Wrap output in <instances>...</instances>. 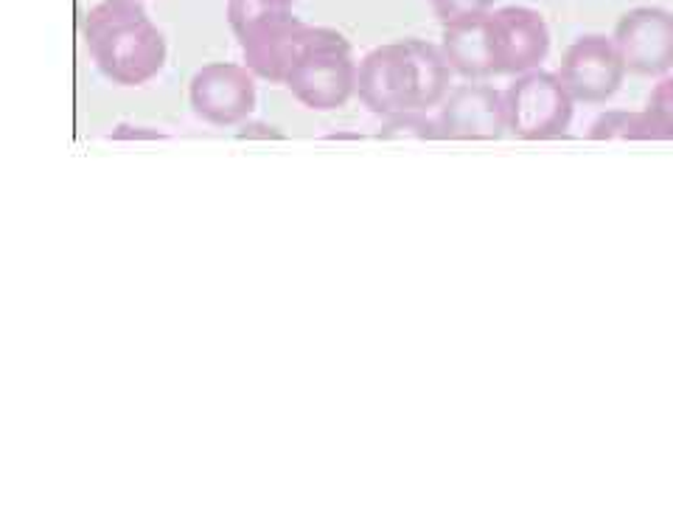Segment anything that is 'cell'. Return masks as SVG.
Segmentation results:
<instances>
[{"instance_id": "cell-1", "label": "cell", "mask_w": 673, "mask_h": 505, "mask_svg": "<svg viewBox=\"0 0 673 505\" xmlns=\"http://www.w3.org/2000/svg\"><path fill=\"white\" fill-rule=\"evenodd\" d=\"M452 65L443 48L418 37L384 42L359 60L357 96L374 115L409 113L441 107L452 90Z\"/></svg>"}, {"instance_id": "cell-2", "label": "cell", "mask_w": 673, "mask_h": 505, "mask_svg": "<svg viewBox=\"0 0 673 505\" xmlns=\"http://www.w3.org/2000/svg\"><path fill=\"white\" fill-rule=\"evenodd\" d=\"M82 37L107 82L140 87L163 71L169 46L140 0H101L82 21Z\"/></svg>"}, {"instance_id": "cell-3", "label": "cell", "mask_w": 673, "mask_h": 505, "mask_svg": "<svg viewBox=\"0 0 673 505\" xmlns=\"http://www.w3.org/2000/svg\"><path fill=\"white\" fill-rule=\"evenodd\" d=\"M357 71L354 48L345 40V34L315 26L311 40L290 67L284 87L306 110L331 113L348 104L351 96L357 94Z\"/></svg>"}, {"instance_id": "cell-4", "label": "cell", "mask_w": 673, "mask_h": 505, "mask_svg": "<svg viewBox=\"0 0 673 505\" xmlns=\"http://www.w3.org/2000/svg\"><path fill=\"white\" fill-rule=\"evenodd\" d=\"M509 101V130L519 140H555L570 133L575 119V99L550 71H528L514 76L505 90Z\"/></svg>"}, {"instance_id": "cell-5", "label": "cell", "mask_w": 673, "mask_h": 505, "mask_svg": "<svg viewBox=\"0 0 673 505\" xmlns=\"http://www.w3.org/2000/svg\"><path fill=\"white\" fill-rule=\"evenodd\" d=\"M491 74L519 76L541 67L550 53V28L530 7H502L486 14Z\"/></svg>"}, {"instance_id": "cell-6", "label": "cell", "mask_w": 673, "mask_h": 505, "mask_svg": "<svg viewBox=\"0 0 673 505\" xmlns=\"http://www.w3.org/2000/svg\"><path fill=\"white\" fill-rule=\"evenodd\" d=\"M256 74L236 62H208L188 82V104L211 126H242L256 110Z\"/></svg>"}, {"instance_id": "cell-7", "label": "cell", "mask_w": 673, "mask_h": 505, "mask_svg": "<svg viewBox=\"0 0 673 505\" xmlns=\"http://www.w3.org/2000/svg\"><path fill=\"white\" fill-rule=\"evenodd\" d=\"M626 62L607 34H584L561 57L559 76L575 101L607 104L626 79Z\"/></svg>"}, {"instance_id": "cell-8", "label": "cell", "mask_w": 673, "mask_h": 505, "mask_svg": "<svg viewBox=\"0 0 673 505\" xmlns=\"http://www.w3.org/2000/svg\"><path fill=\"white\" fill-rule=\"evenodd\" d=\"M446 140H500L509 130V101L489 79H463L438 107Z\"/></svg>"}, {"instance_id": "cell-9", "label": "cell", "mask_w": 673, "mask_h": 505, "mask_svg": "<svg viewBox=\"0 0 673 505\" xmlns=\"http://www.w3.org/2000/svg\"><path fill=\"white\" fill-rule=\"evenodd\" d=\"M626 71L660 79L673 67V12L662 7H637L617 21L612 34Z\"/></svg>"}, {"instance_id": "cell-10", "label": "cell", "mask_w": 673, "mask_h": 505, "mask_svg": "<svg viewBox=\"0 0 673 505\" xmlns=\"http://www.w3.org/2000/svg\"><path fill=\"white\" fill-rule=\"evenodd\" d=\"M311 34H315V26L295 17L290 9V12H278L256 23L245 34H238L236 40L242 48V60L258 79L284 85L290 67L311 40Z\"/></svg>"}, {"instance_id": "cell-11", "label": "cell", "mask_w": 673, "mask_h": 505, "mask_svg": "<svg viewBox=\"0 0 673 505\" xmlns=\"http://www.w3.org/2000/svg\"><path fill=\"white\" fill-rule=\"evenodd\" d=\"M441 48L446 62L461 79H494L486 42V14L443 26Z\"/></svg>"}, {"instance_id": "cell-12", "label": "cell", "mask_w": 673, "mask_h": 505, "mask_svg": "<svg viewBox=\"0 0 673 505\" xmlns=\"http://www.w3.org/2000/svg\"><path fill=\"white\" fill-rule=\"evenodd\" d=\"M589 140H673V124L662 113L646 110H607L589 124Z\"/></svg>"}, {"instance_id": "cell-13", "label": "cell", "mask_w": 673, "mask_h": 505, "mask_svg": "<svg viewBox=\"0 0 673 505\" xmlns=\"http://www.w3.org/2000/svg\"><path fill=\"white\" fill-rule=\"evenodd\" d=\"M379 138L384 140H441V126L438 119H432L424 110H409V113H399L384 119L382 130H379Z\"/></svg>"}, {"instance_id": "cell-14", "label": "cell", "mask_w": 673, "mask_h": 505, "mask_svg": "<svg viewBox=\"0 0 673 505\" xmlns=\"http://www.w3.org/2000/svg\"><path fill=\"white\" fill-rule=\"evenodd\" d=\"M290 9L292 0H228V23H231V32L238 37L256 23L267 21L278 12H290Z\"/></svg>"}, {"instance_id": "cell-15", "label": "cell", "mask_w": 673, "mask_h": 505, "mask_svg": "<svg viewBox=\"0 0 673 505\" xmlns=\"http://www.w3.org/2000/svg\"><path fill=\"white\" fill-rule=\"evenodd\" d=\"M491 9H494V0H432V12L441 26L466 21V17H482Z\"/></svg>"}, {"instance_id": "cell-16", "label": "cell", "mask_w": 673, "mask_h": 505, "mask_svg": "<svg viewBox=\"0 0 673 505\" xmlns=\"http://www.w3.org/2000/svg\"><path fill=\"white\" fill-rule=\"evenodd\" d=\"M646 107L662 113L673 124V74H665L657 79V85H653L651 94H648Z\"/></svg>"}, {"instance_id": "cell-17", "label": "cell", "mask_w": 673, "mask_h": 505, "mask_svg": "<svg viewBox=\"0 0 673 505\" xmlns=\"http://www.w3.org/2000/svg\"><path fill=\"white\" fill-rule=\"evenodd\" d=\"M238 138H284V133H278V126L261 124V121H245L242 130H238Z\"/></svg>"}, {"instance_id": "cell-18", "label": "cell", "mask_w": 673, "mask_h": 505, "mask_svg": "<svg viewBox=\"0 0 673 505\" xmlns=\"http://www.w3.org/2000/svg\"><path fill=\"white\" fill-rule=\"evenodd\" d=\"M110 138H163V133L158 130H146V126H124L121 124Z\"/></svg>"}, {"instance_id": "cell-19", "label": "cell", "mask_w": 673, "mask_h": 505, "mask_svg": "<svg viewBox=\"0 0 673 505\" xmlns=\"http://www.w3.org/2000/svg\"><path fill=\"white\" fill-rule=\"evenodd\" d=\"M429 3H432V0H429Z\"/></svg>"}, {"instance_id": "cell-20", "label": "cell", "mask_w": 673, "mask_h": 505, "mask_svg": "<svg viewBox=\"0 0 673 505\" xmlns=\"http://www.w3.org/2000/svg\"><path fill=\"white\" fill-rule=\"evenodd\" d=\"M292 3H295V0H292Z\"/></svg>"}]
</instances>
